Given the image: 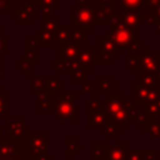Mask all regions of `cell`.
<instances>
[{
    "label": "cell",
    "instance_id": "cell-19",
    "mask_svg": "<svg viewBox=\"0 0 160 160\" xmlns=\"http://www.w3.org/2000/svg\"><path fill=\"white\" fill-rule=\"evenodd\" d=\"M46 88V79L45 78H32V92L41 94L42 90Z\"/></svg>",
    "mask_w": 160,
    "mask_h": 160
},
{
    "label": "cell",
    "instance_id": "cell-23",
    "mask_svg": "<svg viewBox=\"0 0 160 160\" xmlns=\"http://www.w3.org/2000/svg\"><path fill=\"white\" fill-rule=\"evenodd\" d=\"M35 4H36V6H45V8H49V6L54 8L55 6V8H58L59 0H36Z\"/></svg>",
    "mask_w": 160,
    "mask_h": 160
},
{
    "label": "cell",
    "instance_id": "cell-1",
    "mask_svg": "<svg viewBox=\"0 0 160 160\" xmlns=\"http://www.w3.org/2000/svg\"><path fill=\"white\" fill-rule=\"evenodd\" d=\"M114 44L121 50L122 48H129L132 42L138 41V31H131L121 22V15H114L111 20V28L105 32Z\"/></svg>",
    "mask_w": 160,
    "mask_h": 160
},
{
    "label": "cell",
    "instance_id": "cell-8",
    "mask_svg": "<svg viewBox=\"0 0 160 160\" xmlns=\"http://www.w3.org/2000/svg\"><path fill=\"white\" fill-rule=\"evenodd\" d=\"M46 134H31L30 135V146L34 152L38 155H44L46 152Z\"/></svg>",
    "mask_w": 160,
    "mask_h": 160
},
{
    "label": "cell",
    "instance_id": "cell-29",
    "mask_svg": "<svg viewBox=\"0 0 160 160\" xmlns=\"http://www.w3.org/2000/svg\"><path fill=\"white\" fill-rule=\"evenodd\" d=\"M154 75H155V78H156V81H160V68L154 72Z\"/></svg>",
    "mask_w": 160,
    "mask_h": 160
},
{
    "label": "cell",
    "instance_id": "cell-26",
    "mask_svg": "<svg viewBox=\"0 0 160 160\" xmlns=\"http://www.w3.org/2000/svg\"><path fill=\"white\" fill-rule=\"evenodd\" d=\"M99 101L96 99H92L89 101V110H95V109H99Z\"/></svg>",
    "mask_w": 160,
    "mask_h": 160
},
{
    "label": "cell",
    "instance_id": "cell-14",
    "mask_svg": "<svg viewBox=\"0 0 160 160\" xmlns=\"http://www.w3.org/2000/svg\"><path fill=\"white\" fill-rule=\"evenodd\" d=\"M121 22H122L128 29H130L131 31H136L138 26L140 25V24H139L138 15H134V14H122V15H121Z\"/></svg>",
    "mask_w": 160,
    "mask_h": 160
},
{
    "label": "cell",
    "instance_id": "cell-6",
    "mask_svg": "<svg viewBox=\"0 0 160 160\" xmlns=\"http://www.w3.org/2000/svg\"><path fill=\"white\" fill-rule=\"evenodd\" d=\"M115 15L114 5H100L94 8V21L98 24H110Z\"/></svg>",
    "mask_w": 160,
    "mask_h": 160
},
{
    "label": "cell",
    "instance_id": "cell-27",
    "mask_svg": "<svg viewBox=\"0 0 160 160\" xmlns=\"http://www.w3.org/2000/svg\"><path fill=\"white\" fill-rule=\"evenodd\" d=\"M94 2H98V6H100V5H114L115 0H94Z\"/></svg>",
    "mask_w": 160,
    "mask_h": 160
},
{
    "label": "cell",
    "instance_id": "cell-24",
    "mask_svg": "<svg viewBox=\"0 0 160 160\" xmlns=\"http://www.w3.org/2000/svg\"><path fill=\"white\" fill-rule=\"evenodd\" d=\"M125 160H144V151H131L128 152Z\"/></svg>",
    "mask_w": 160,
    "mask_h": 160
},
{
    "label": "cell",
    "instance_id": "cell-22",
    "mask_svg": "<svg viewBox=\"0 0 160 160\" xmlns=\"http://www.w3.org/2000/svg\"><path fill=\"white\" fill-rule=\"evenodd\" d=\"M148 128H146V131H149L151 134V136H156V138H160V124L159 122H155V121H150L149 124H146Z\"/></svg>",
    "mask_w": 160,
    "mask_h": 160
},
{
    "label": "cell",
    "instance_id": "cell-25",
    "mask_svg": "<svg viewBox=\"0 0 160 160\" xmlns=\"http://www.w3.org/2000/svg\"><path fill=\"white\" fill-rule=\"evenodd\" d=\"M5 100H6V94H5V96H4V94L0 92V115H6Z\"/></svg>",
    "mask_w": 160,
    "mask_h": 160
},
{
    "label": "cell",
    "instance_id": "cell-21",
    "mask_svg": "<svg viewBox=\"0 0 160 160\" xmlns=\"http://www.w3.org/2000/svg\"><path fill=\"white\" fill-rule=\"evenodd\" d=\"M139 60H140V54H129V56H128V70L139 69Z\"/></svg>",
    "mask_w": 160,
    "mask_h": 160
},
{
    "label": "cell",
    "instance_id": "cell-3",
    "mask_svg": "<svg viewBox=\"0 0 160 160\" xmlns=\"http://www.w3.org/2000/svg\"><path fill=\"white\" fill-rule=\"evenodd\" d=\"M121 50L114 44V41L110 39V36H108L106 34L104 36H101L99 39V54L95 59V61L98 62H102V64H108L110 62V60H112L116 54H119Z\"/></svg>",
    "mask_w": 160,
    "mask_h": 160
},
{
    "label": "cell",
    "instance_id": "cell-10",
    "mask_svg": "<svg viewBox=\"0 0 160 160\" xmlns=\"http://www.w3.org/2000/svg\"><path fill=\"white\" fill-rule=\"evenodd\" d=\"M76 60L84 69H86V70L92 69V65L95 62V55L92 52V49H81L80 48Z\"/></svg>",
    "mask_w": 160,
    "mask_h": 160
},
{
    "label": "cell",
    "instance_id": "cell-9",
    "mask_svg": "<svg viewBox=\"0 0 160 160\" xmlns=\"http://www.w3.org/2000/svg\"><path fill=\"white\" fill-rule=\"evenodd\" d=\"M80 50V45L75 44V42H61L60 45V59H65V60H72L78 58V52Z\"/></svg>",
    "mask_w": 160,
    "mask_h": 160
},
{
    "label": "cell",
    "instance_id": "cell-15",
    "mask_svg": "<svg viewBox=\"0 0 160 160\" xmlns=\"http://www.w3.org/2000/svg\"><path fill=\"white\" fill-rule=\"evenodd\" d=\"M141 0H122V14L138 15V10Z\"/></svg>",
    "mask_w": 160,
    "mask_h": 160
},
{
    "label": "cell",
    "instance_id": "cell-17",
    "mask_svg": "<svg viewBox=\"0 0 160 160\" xmlns=\"http://www.w3.org/2000/svg\"><path fill=\"white\" fill-rule=\"evenodd\" d=\"M86 79V69H84L81 65H78L71 69V81H85Z\"/></svg>",
    "mask_w": 160,
    "mask_h": 160
},
{
    "label": "cell",
    "instance_id": "cell-20",
    "mask_svg": "<svg viewBox=\"0 0 160 160\" xmlns=\"http://www.w3.org/2000/svg\"><path fill=\"white\" fill-rule=\"evenodd\" d=\"M72 42L75 44H81L84 41L88 40V36H86V30H80V29H76L75 31L71 32V38Z\"/></svg>",
    "mask_w": 160,
    "mask_h": 160
},
{
    "label": "cell",
    "instance_id": "cell-5",
    "mask_svg": "<svg viewBox=\"0 0 160 160\" xmlns=\"http://www.w3.org/2000/svg\"><path fill=\"white\" fill-rule=\"evenodd\" d=\"M160 68V54H150L149 49L146 52L140 55L139 60V70L140 72H151L154 74Z\"/></svg>",
    "mask_w": 160,
    "mask_h": 160
},
{
    "label": "cell",
    "instance_id": "cell-11",
    "mask_svg": "<svg viewBox=\"0 0 160 160\" xmlns=\"http://www.w3.org/2000/svg\"><path fill=\"white\" fill-rule=\"evenodd\" d=\"M108 122L106 115L102 112V110L95 109V110H89L88 112V126H105Z\"/></svg>",
    "mask_w": 160,
    "mask_h": 160
},
{
    "label": "cell",
    "instance_id": "cell-13",
    "mask_svg": "<svg viewBox=\"0 0 160 160\" xmlns=\"http://www.w3.org/2000/svg\"><path fill=\"white\" fill-rule=\"evenodd\" d=\"M36 42L40 46L51 48L52 46V42H54V34L52 32H49V31H45V30H40L36 34Z\"/></svg>",
    "mask_w": 160,
    "mask_h": 160
},
{
    "label": "cell",
    "instance_id": "cell-4",
    "mask_svg": "<svg viewBox=\"0 0 160 160\" xmlns=\"http://www.w3.org/2000/svg\"><path fill=\"white\" fill-rule=\"evenodd\" d=\"M96 160H125L126 156V145L120 146H94Z\"/></svg>",
    "mask_w": 160,
    "mask_h": 160
},
{
    "label": "cell",
    "instance_id": "cell-2",
    "mask_svg": "<svg viewBox=\"0 0 160 160\" xmlns=\"http://www.w3.org/2000/svg\"><path fill=\"white\" fill-rule=\"evenodd\" d=\"M71 22L80 30H91L94 28V6L84 4L71 9Z\"/></svg>",
    "mask_w": 160,
    "mask_h": 160
},
{
    "label": "cell",
    "instance_id": "cell-16",
    "mask_svg": "<svg viewBox=\"0 0 160 160\" xmlns=\"http://www.w3.org/2000/svg\"><path fill=\"white\" fill-rule=\"evenodd\" d=\"M138 82L144 88H152L156 82V78L151 72H140V79Z\"/></svg>",
    "mask_w": 160,
    "mask_h": 160
},
{
    "label": "cell",
    "instance_id": "cell-18",
    "mask_svg": "<svg viewBox=\"0 0 160 160\" xmlns=\"http://www.w3.org/2000/svg\"><path fill=\"white\" fill-rule=\"evenodd\" d=\"M115 86H116V84L114 81H111L109 76H101L99 79V91L100 92L109 91V90H111Z\"/></svg>",
    "mask_w": 160,
    "mask_h": 160
},
{
    "label": "cell",
    "instance_id": "cell-7",
    "mask_svg": "<svg viewBox=\"0 0 160 160\" xmlns=\"http://www.w3.org/2000/svg\"><path fill=\"white\" fill-rule=\"evenodd\" d=\"M58 116L60 119H69V120H75V106L72 105V101H62L60 100L56 106H54Z\"/></svg>",
    "mask_w": 160,
    "mask_h": 160
},
{
    "label": "cell",
    "instance_id": "cell-12",
    "mask_svg": "<svg viewBox=\"0 0 160 160\" xmlns=\"http://www.w3.org/2000/svg\"><path fill=\"white\" fill-rule=\"evenodd\" d=\"M71 38V31H70V28L69 25H59L58 29L55 30L54 32V40L59 41V42H65V41H69Z\"/></svg>",
    "mask_w": 160,
    "mask_h": 160
},
{
    "label": "cell",
    "instance_id": "cell-28",
    "mask_svg": "<svg viewBox=\"0 0 160 160\" xmlns=\"http://www.w3.org/2000/svg\"><path fill=\"white\" fill-rule=\"evenodd\" d=\"M92 90V82H88L86 85H84L82 88V92H90Z\"/></svg>",
    "mask_w": 160,
    "mask_h": 160
},
{
    "label": "cell",
    "instance_id": "cell-30",
    "mask_svg": "<svg viewBox=\"0 0 160 160\" xmlns=\"http://www.w3.org/2000/svg\"><path fill=\"white\" fill-rule=\"evenodd\" d=\"M84 4H86V0H76V6H80Z\"/></svg>",
    "mask_w": 160,
    "mask_h": 160
}]
</instances>
